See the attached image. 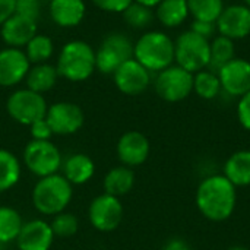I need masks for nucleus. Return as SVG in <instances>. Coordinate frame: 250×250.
<instances>
[{"label":"nucleus","mask_w":250,"mask_h":250,"mask_svg":"<svg viewBox=\"0 0 250 250\" xmlns=\"http://www.w3.org/2000/svg\"><path fill=\"white\" fill-rule=\"evenodd\" d=\"M190 31H193L195 34L207 38V40H211L215 37V34L218 32L217 31V22H208V21H196L193 19L192 23H190Z\"/></svg>","instance_id":"nucleus-35"},{"label":"nucleus","mask_w":250,"mask_h":250,"mask_svg":"<svg viewBox=\"0 0 250 250\" xmlns=\"http://www.w3.org/2000/svg\"><path fill=\"white\" fill-rule=\"evenodd\" d=\"M133 1H136V3H141V4H144V6H148V7H157V4L161 1V0H133Z\"/></svg>","instance_id":"nucleus-40"},{"label":"nucleus","mask_w":250,"mask_h":250,"mask_svg":"<svg viewBox=\"0 0 250 250\" xmlns=\"http://www.w3.org/2000/svg\"><path fill=\"white\" fill-rule=\"evenodd\" d=\"M221 91V82L215 72L204 69L193 75V92L202 100H214Z\"/></svg>","instance_id":"nucleus-27"},{"label":"nucleus","mask_w":250,"mask_h":250,"mask_svg":"<svg viewBox=\"0 0 250 250\" xmlns=\"http://www.w3.org/2000/svg\"><path fill=\"white\" fill-rule=\"evenodd\" d=\"M88 218L95 230L103 233L114 231L123 220V205L119 198L103 193L89 204Z\"/></svg>","instance_id":"nucleus-10"},{"label":"nucleus","mask_w":250,"mask_h":250,"mask_svg":"<svg viewBox=\"0 0 250 250\" xmlns=\"http://www.w3.org/2000/svg\"><path fill=\"white\" fill-rule=\"evenodd\" d=\"M221 88L231 97H243L250 91V62L234 57L217 72Z\"/></svg>","instance_id":"nucleus-12"},{"label":"nucleus","mask_w":250,"mask_h":250,"mask_svg":"<svg viewBox=\"0 0 250 250\" xmlns=\"http://www.w3.org/2000/svg\"><path fill=\"white\" fill-rule=\"evenodd\" d=\"M19 179L21 163L18 157L7 149H0V192H6L16 186Z\"/></svg>","instance_id":"nucleus-26"},{"label":"nucleus","mask_w":250,"mask_h":250,"mask_svg":"<svg viewBox=\"0 0 250 250\" xmlns=\"http://www.w3.org/2000/svg\"><path fill=\"white\" fill-rule=\"evenodd\" d=\"M116 151L122 164L132 168L142 166L148 160L151 145L144 133L138 130H129L120 136Z\"/></svg>","instance_id":"nucleus-15"},{"label":"nucleus","mask_w":250,"mask_h":250,"mask_svg":"<svg viewBox=\"0 0 250 250\" xmlns=\"http://www.w3.org/2000/svg\"><path fill=\"white\" fill-rule=\"evenodd\" d=\"M29 132H31V136L34 141H50V138L54 135L48 122L45 120V117L34 122L29 126Z\"/></svg>","instance_id":"nucleus-34"},{"label":"nucleus","mask_w":250,"mask_h":250,"mask_svg":"<svg viewBox=\"0 0 250 250\" xmlns=\"http://www.w3.org/2000/svg\"><path fill=\"white\" fill-rule=\"evenodd\" d=\"M97 7L111 13H123V10L133 1V0H92Z\"/></svg>","instance_id":"nucleus-37"},{"label":"nucleus","mask_w":250,"mask_h":250,"mask_svg":"<svg viewBox=\"0 0 250 250\" xmlns=\"http://www.w3.org/2000/svg\"><path fill=\"white\" fill-rule=\"evenodd\" d=\"M47 103L42 94L34 92L31 89H19L10 94L6 103V110L9 116L25 126H31L34 122L44 119L47 114Z\"/></svg>","instance_id":"nucleus-9"},{"label":"nucleus","mask_w":250,"mask_h":250,"mask_svg":"<svg viewBox=\"0 0 250 250\" xmlns=\"http://www.w3.org/2000/svg\"><path fill=\"white\" fill-rule=\"evenodd\" d=\"M113 76L117 89L126 95H139L145 92L151 83V72L135 59L119 66Z\"/></svg>","instance_id":"nucleus-13"},{"label":"nucleus","mask_w":250,"mask_h":250,"mask_svg":"<svg viewBox=\"0 0 250 250\" xmlns=\"http://www.w3.org/2000/svg\"><path fill=\"white\" fill-rule=\"evenodd\" d=\"M50 226H51L54 237H60V239L72 237L79 230V221H78L76 215H73L70 212H64V211L54 215Z\"/></svg>","instance_id":"nucleus-32"},{"label":"nucleus","mask_w":250,"mask_h":250,"mask_svg":"<svg viewBox=\"0 0 250 250\" xmlns=\"http://www.w3.org/2000/svg\"><path fill=\"white\" fill-rule=\"evenodd\" d=\"M154 86L161 100L167 103H179L193 92V73L177 64H171L158 72Z\"/></svg>","instance_id":"nucleus-7"},{"label":"nucleus","mask_w":250,"mask_h":250,"mask_svg":"<svg viewBox=\"0 0 250 250\" xmlns=\"http://www.w3.org/2000/svg\"><path fill=\"white\" fill-rule=\"evenodd\" d=\"M63 166V177L73 186V185H83L88 183L94 173L95 164L86 154H72L66 158Z\"/></svg>","instance_id":"nucleus-20"},{"label":"nucleus","mask_w":250,"mask_h":250,"mask_svg":"<svg viewBox=\"0 0 250 250\" xmlns=\"http://www.w3.org/2000/svg\"><path fill=\"white\" fill-rule=\"evenodd\" d=\"M45 120L48 122L54 135L64 136L76 133L83 126L85 116L78 104L62 101L47 108Z\"/></svg>","instance_id":"nucleus-11"},{"label":"nucleus","mask_w":250,"mask_h":250,"mask_svg":"<svg viewBox=\"0 0 250 250\" xmlns=\"http://www.w3.org/2000/svg\"><path fill=\"white\" fill-rule=\"evenodd\" d=\"M15 242L19 250H50L54 242V234L47 221L32 220L23 223Z\"/></svg>","instance_id":"nucleus-17"},{"label":"nucleus","mask_w":250,"mask_h":250,"mask_svg":"<svg viewBox=\"0 0 250 250\" xmlns=\"http://www.w3.org/2000/svg\"><path fill=\"white\" fill-rule=\"evenodd\" d=\"M189 15L196 21L217 22L221 12L224 10L223 0H186Z\"/></svg>","instance_id":"nucleus-29"},{"label":"nucleus","mask_w":250,"mask_h":250,"mask_svg":"<svg viewBox=\"0 0 250 250\" xmlns=\"http://www.w3.org/2000/svg\"><path fill=\"white\" fill-rule=\"evenodd\" d=\"M48 9L53 22L63 28L79 25L85 16L83 0H50Z\"/></svg>","instance_id":"nucleus-19"},{"label":"nucleus","mask_w":250,"mask_h":250,"mask_svg":"<svg viewBox=\"0 0 250 250\" xmlns=\"http://www.w3.org/2000/svg\"><path fill=\"white\" fill-rule=\"evenodd\" d=\"M133 59L149 72H161L174 62V41L163 31H148L133 45Z\"/></svg>","instance_id":"nucleus-2"},{"label":"nucleus","mask_w":250,"mask_h":250,"mask_svg":"<svg viewBox=\"0 0 250 250\" xmlns=\"http://www.w3.org/2000/svg\"><path fill=\"white\" fill-rule=\"evenodd\" d=\"M56 69L59 76L67 81H86L95 70V51L85 41H69L59 54Z\"/></svg>","instance_id":"nucleus-4"},{"label":"nucleus","mask_w":250,"mask_h":250,"mask_svg":"<svg viewBox=\"0 0 250 250\" xmlns=\"http://www.w3.org/2000/svg\"><path fill=\"white\" fill-rule=\"evenodd\" d=\"M16 0H0V26L15 13Z\"/></svg>","instance_id":"nucleus-38"},{"label":"nucleus","mask_w":250,"mask_h":250,"mask_svg":"<svg viewBox=\"0 0 250 250\" xmlns=\"http://www.w3.org/2000/svg\"><path fill=\"white\" fill-rule=\"evenodd\" d=\"M163 250H193V248L186 240H183L180 237H174L166 243Z\"/></svg>","instance_id":"nucleus-39"},{"label":"nucleus","mask_w":250,"mask_h":250,"mask_svg":"<svg viewBox=\"0 0 250 250\" xmlns=\"http://www.w3.org/2000/svg\"><path fill=\"white\" fill-rule=\"evenodd\" d=\"M40 12H41L40 0H16L15 13L37 21L40 18Z\"/></svg>","instance_id":"nucleus-33"},{"label":"nucleus","mask_w":250,"mask_h":250,"mask_svg":"<svg viewBox=\"0 0 250 250\" xmlns=\"http://www.w3.org/2000/svg\"><path fill=\"white\" fill-rule=\"evenodd\" d=\"M196 207L209 221L221 223L229 220L237 204L236 186L223 174H214L201 182L196 190Z\"/></svg>","instance_id":"nucleus-1"},{"label":"nucleus","mask_w":250,"mask_h":250,"mask_svg":"<svg viewBox=\"0 0 250 250\" xmlns=\"http://www.w3.org/2000/svg\"><path fill=\"white\" fill-rule=\"evenodd\" d=\"M245 4H246V6L250 9V0H245Z\"/></svg>","instance_id":"nucleus-42"},{"label":"nucleus","mask_w":250,"mask_h":250,"mask_svg":"<svg viewBox=\"0 0 250 250\" xmlns=\"http://www.w3.org/2000/svg\"><path fill=\"white\" fill-rule=\"evenodd\" d=\"M25 47H26L25 54L29 63H35V64L45 63L51 57L53 50H54L51 38L47 35H40V34H35Z\"/></svg>","instance_id":"nucleus-30"},{"label":"nucleus","mask_w":250,"mask_h":250,"mask_svg":"<svg viewBox=\"0 0 250 250\" xmlns=\"http://www.w3.org/2000/svg\"><path fill=\"white\" fill-rule=\"evenodd\" d=\"M29 60L21 48L7 47L0 51V86L18 85L29 72Z\"/></svg>","instance_id":"nucleus-16"},{"label":"nucleus","mask_w":250,"mask_h":250,"mask_svg":"<svg viewBox=\"0 0 250 250\" xmlns=\"http://www.w3.org/2000/svg\"><path fill=\"white\" fill-rule=\"evenodd\" d=\"M23 226L21 214L10 207H0V243H10L18 239Z\"/></svg>","instance_id":"nucleus-28"},{"label":"nucleus","mask_w":250,"mask_h":250,"mask_svg":"<svg viewBox=\"0 0 250 250\" xmlns=\"http://www.w3.org/2000/svg\"><path fill=\"white\" fill-rule=\"evenodd\" d=\"M237 117L240 125L250 132V91L240 97L237 104Z\"/></svg>","instance_id":"nucleus-36"},{"label":"nucleus","mask_w":250,"mask_h":250,"mask_svg":"<svg viewBox=\"0 0 250 250\" xmlns=\"http://www.w3.org/2000/svg\"><path fill=\"white\" fill-rule=\"evenodd\" d=\"M186 0H161L155 7V18L167 28H177L189 18Z\"/></svg>","instance_id":"nucleus-22"},{"label":"nucleus","mask_w":250,"mask_h":250,"mask_svg":"<svg viewBox=\"0 0 250 250\" xmlns=\"http://www.w3.org/2000/svg\"><path fill=\"white\" fill-rule=\"evenodd\" d=\"M57 78H59V73L54 66L41 63L29 69L26 75V85H28V89L38 92V94H44L56 85Z\"/></svg>","instance_id":"nucleus-25"},{"label":"nucleus","mask_w":250,"mask_h":250,"mask_svg":"<svg viewBox=\"0 0 250 250\" xmlns=\"http://www.w3.org/2000/svg\"><path fill=\"white\" fill-rule=\"evenodd\" d=\"M155 18V13L152 12L151 7L144 6L141 3L132 1L125 10H123V19L125 22L135 28V29H144L152 23Z\"/></svg>","instance_id":"nucleus-31"},{"label":"nucleus","mask_w":250,"mask_h":250,"mask_svg":"<svg viewBox=\"0 0 250 250\" xmlns=\"http://www.w3.org/2000/svg\"><path fill=\"white\" fill-rule=\"evenodd\" d=\"M104 193L120 198L127 195L135 186V173L130 167L119 166L113 167L104 177L103 182Z\"/></svg>","instance_id":"nucleus-21"},{"label":"nucleus","mask_w":250,"mask_h":250,"mask_svg":"<svg viewBox=\"0 0 250 250\" xmlns=\"http://www.w3.org/2000/svg\"><path fill=\"white\" fill-rule=\"evenodd\" d=\"M133 45L130 38L122 32L108 34L95 53V69L113 75L119 66L133 59Z\"/></svg>","instance_id":"nucleus-6"},{"label":"nucleus","mask_w":250,"mask_h":250,"mask_svg":"<svg viewBox=\"0 0 250 250\" xmlns=\"http://www.w3.org/2000/svg\"><path fill=\"white\" fill-rule=\"evenodd\" d=\"M234 57H236V45L233 40L220 34L212 38V41L209 42V64H208L209 70L217 73L224 64H227Z\"/></svg>","instance_id":"nucleus-24"},{"label":"nucleus","mask_w":250,"mask_h":250,"mask_svg":"<svg viewBox=\"0 0 250 250\" xmlns=\"http://www.w3.org/2000/svg\"><path fill=\"white\" fill-rule=\"evenodd\" d=\"M73 195L72 185L62 174L41 177L32 189V204L40 214L57 215L66 209Z\"/></svg>","instance_id":"nucleus-3"},{"label":"nucleus","mask_w":250,"mask_h":250,"mask_svg":"<svg viewBox=\"0 0 250 250\" xmlns=\"http://www.w3.org/2000/svg\"><path fill=\"white\" fill-rule=\"evenodd\" d=\"M25 167L35 176L47 177L56 174L62 167V154L51 141H31L23 149Z\"/></svg>","instance_id":"nucleus-8"},{"label":"nucleus","mask_w":250,"mask_h":250,"mask_svg":"<svg viewBox=\"0 0 250 250\" xmlns=\"http://www.w3.org/2000/svg\"><path fill=\"white\" fill-rule=\"evenodd\" d=\"M209 40L188 29L174 41V62L177 66L190 73L208 69L209 64Z\"/></svg>","instance_id":"nucleus-5"},{"label":"nucleus","mask_w":250,"mask_h":250,"mask_svg":"<svg viewBox=\"0 0 250 250\" xmlns=\"http://www.w3.org/2000/svg\"><path fill=\"white\" fill-rule=\"evenodd\" d=\"M227 250H249L248 248H245V246H233V248H230V249Z\"/></svg>","instance_id":"nucleus-41"},{"label":"nucleus","mask_w":250,"mask_h":250,"mask_svg":"<svg viewBox=\"0 0 250 250\" xmlns=\"http://www.w3.org/2000/svg\"><path fill=\"white\" fill-rule=\"evenodd\" d=\"M217 31L233 41L250 35V9L243 4L226 6L217 19Z\"/></svg>","instance_id":"nucleus-14"},{"label":"nucleus","mask_w":250,"mask_h":250,"mask_svg":"<svg viewBox=\"0 0 250 250\" xmlns=\"http://www.w3.org/2000/svg\"><path fill=\"white\" fill-rule=\"evenodd\" d=\"M224 176L237 188L250 185V151H237L224 164Z\"/></svg>","instance_id":"nucleus-23"},{"label":"nucleus","mask_w":250,"mask_h":250,"mask_svg":"<svg viewBox=\"0 0 250 250\" xmlns=\"http://www.w3.org/2000/svg\"><path fill=\"white\" fill-rule=\"evenodd\" d=\"M0 34L3 41L9 47L19 48L22 45H26L29 40L37 34V21L13 13L0 26Z\"/></svg>","instance_id":"nucleus-18"}]
</instances>
